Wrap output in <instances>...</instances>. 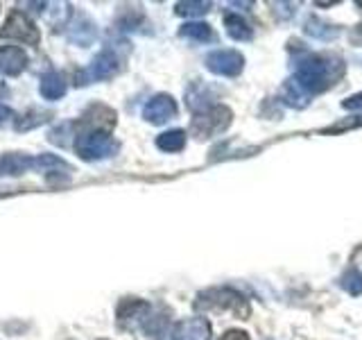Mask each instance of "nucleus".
I'll use <instances>...</instances> for the list:
<instances>
[{
  "label": "nucleus",
  "mask_w": 362,
  "mask_h": 340,
  "mask_svg": "<svg viewBox=\"0 0 362 340\" xmlns=\"http://www.w3.org/2000/svg\"><path fill=\"white\" fill-rule=\"evenodd\" d=\"M294 64L297 66H294L292 82L310 98L315 94H322V91L331 89L335 84V79H339L344 73L342 60H333V57H324V55L303 52Z\"/></svg>",
  "instance_id": "1"
},
{
  "label": "nucleus",
  "mask_w": 362,
  "mask_h": 340,
  "mask_svg": "<svg viewBox=\"0 0 362 340\" xmlns=\"http://www.w3.org/2000/svg\"><path fill=\"white\" fill-rule=\"evenodd\" d=\"M197 309H213L222 313H233L235 317H249V302L233 288H211L197 295Z\"/></svg>",
  "instance_id": "2"
},
{
  "label": "nucleus",
  "mask_w": 362,
  "mask_h": 340,
  "mask_svg": "<svg viewBox=\"0 0 362 340\" xmlns=\"http://www.w3.org/2000/svg\"><path fill=\"white\" fill-rule=\"evenodd\" d=\"M75 152L84 162H100L118 152V143L107 130H86L75 139Z\"/></svg>",
  "instance_id": "3"
},
{
  "label": "nucleus",
  "mask_w": 362,
  "mask_h": 340,
  "mask_svg": "<svg viewBox=\"0 0 362 340\" xmlns=\"http://www.w3.org/2000/svg\"><path fill=\"white\" fill-rule=\"evenodd\" d=\"M231 125V109L224 105H211L202 109L190 125L192 136L197 139H213Z\"/></svg>",
  "instance_id": "4"
},
{
  "label": "nucleus",
  "mask_w": 362,
  "mask_h": 340,
  "mask_svg": "<svg viewBox=\"0 0 362 340\" xmlns=\"http://www.w3.org/2000/svg\"><path fill=\"white\" fill-rule=\"evenodd\" d=\"M0 39H14L21 43H28V45H37L41 37H39L37 26L30 21V16L14 9L7 16V21L3 23V28H0Z\"/></svg>",
  "instance_id": "5"
},
{
  "label": "nucleus",
  "mask_w": 362,
  "mask_h": 340,
  "mask_svg": "<svg viewBox=\"0 0 362 340\" xmlns=\"http://www.w3.org/2000/svg\"><path fill=\"white\" fill-rule=\"evenodd\" d=\"M150 315H152V306L139 300V298H124L118 304V324L124 329H136V327H143L150 322Z\"/></svg>",
  "instance_id": "6"
},
{
  "label": "nucleus",
  "mask_w": 362,
  "mask_h": 340,
  "mask_svg": "<svg viewBox=\"0 0 362 340\" xmlns=\"http://www.w3.org/2000/svg\"><path fill=\"white\" fill-rule=\"evenodd\" d=\"M245 66V57L238 50H215L206 57V68L215 75L235 77Z\"/></svg>",
  "instance_id": "7"
},
{
  "label": "nucleus",
  "mask_w": 362,
  "mask_h": 340,
  "mask_svg": "<svg viewBox=\"0 0 362 340\" xmlns=\"http://www.w3.org/2000/svg\"><path fill=\"white\" fill-rule=\"evenodd\" d=\"M175 116H177V102L173 100V96H168V94L154 96L143 107V118L152 125H163L168 120H173Z\"/></svg>",
  "instance_id": "8"
},
{
  "label": "nucleus",
  "mask_w": 362,
  "mask_h": 340,
  "mask_svg": "<svg viewBox=\"0 0 362 340\" xmlns=\"http://www.w3.org/2000/svg\"><path fill=\"white\" fill-rule=\"evenodd\" d=\"M173 340H211V322L206 317L181 320L173 329Z\"/></svg>",
  "instance_id": "9"
},
{
  "label": "nucleus",
  "mask_w": 362,
  "mask_h": 340,
  "mask_svg": "<svg viewBox=\"0 0 362 340\" xmlns=\"http://www.w3.org/2000/svg\"><path fill=\"white\" fill-rule=\"evenodd\" d=\"M28 68V55L18 45H5L0 48V73L16 77Z\"/></svg>",
  "instance_id": "10"
},
{
  "label": "nucleus",
  "mask_w": 362,
  "mask_h": 340,
  "mask_svg": "<svg viewBox=\"0 0 362 340\" xmlns=\"http://www.w3.org/2000/svg\"><path fill=\"white\" fill-rule=\"evenodd\" d=\"M120 71V60L113 50H102L88 68V79H111Z\"/></svg>",
  "instance_id": "11"
},
{
  "label": "nucleus",
  "mask_w": 362,
  "mask_h": 340,
  "mask_svg": "<svg viewBox=\"0 0 362 340\" xmlns=\"http://www.w3.org/2000/svg\"><path fill=\"white\" fill-rule=\"evenodd\" d=\"M34 168V157L23 152H5L0 157V177H16Z\"/></svg>",
  "instance_id": "12"
},
{
  "label": "nucleus",
  "mask_w": 362,
  "mask_h": 340,
  "mask_svg": "<svg viewBox=\"0 0 362 340\" xmlns=\"http://www.w3.org/2000/svg\"><path fill=\"white\" fill-rule=\"evenodd\" d=\"M39 91L45 100H59L66 96V79L62 77V73L50 71V73L41 75Z\"/></svg>",
  "instance_id": "13"
},
{
  "label": "nucleus",
  "mask_w": 362,
  "mask_h": 340,
  "mask_svg": "<svg viewBox=\"0 0 362 340\" xmlns=\"http://www.w3.org/2000/svg\"><path fill=\"white\" fill-rule=\"evenodd\" d=\"M224 28H226V34H229L231 39L235 41H249L254 37L252 28H249V23L245 18H240V14H226L224 16Z\"/></svg>",
  "instance_id": "14"
},
{
  "label": "nucleus",
  "mask_w": 362,
  "mask_h": 340,
  "mask_svg": "<svg viewBox=\"0 0 362 340\" xmlns=\"http://www.w3.org/2000/svg\"><path fill=\"white\" fill-rule=\"evenodd\" d=\"M52 118V111L48 109H30L28 113H23V116L16 120L14 130L16 132H28V130H34V128H41L43 123H48Z\"/></svg>",
  "instance_id": "15"
},
{
  "label": "nucleus",
  "mask_w": 362,
  "mask_h": 340,
  "mask_svg": "<svg viewBox=\"0 0 362 340\" xmlns=\"http://www.w3.org/2000/svg\"><path fill=\"white\" fill-rule=\"evenodd\" d=\"M156 147L163 152H181L186 147V132L184 130H170L163 132L156 139Z\"/></svg>",
  "instance_id": "16"
},
{
  "label": "nucleus",
  "mask_w": 362,
  "mask_h": 340,
  "mask_svg": "<svg viewBox=\"0 0 362 340\" xmlns=\"http://www.w3.org/2000/svg\"><path fill=\"white\" fill-rule=\"evenodd\" d=\"M179 34L184 39L197 41V43L213 41V30H211V26H206V23H199V21H192V23H186V26H181Z\"/></svg>",
  "instance_id": "17"
},
{
  "label": "nucleus",
  "mask_w": 362,
  "mask_h": 340,
  "mask_svg": "<svg viewBox=\"0 0 362 340\" xmlns=\"http://www.w3.org/2000/svg\"><path fill=\"white\" fill-rule=\"evenodd\" d=\"M34 168L43 170V173H57V170L71 173V166H68L62 157H54V154H39V157H34Z\"/></svg>",
  "instance_id": "18"
},
{
  "label": "nucleus",
  "mask_w": 362,
  "mask_h": 340,
  "mask_svg": "<svg viewBox=\"0 0 362 340\" xmlns=\"http://www.w3.org/2000/svg\"><path fill=\"white\" fill-rule=\"evenodd\" d=\"M305 32H308L310 37L322 39V41H331L337 37V28L328 26V23H322L320 18H308V23H305Z\"/></svg>",
  "instance_id": "19"
},
{
  "label": "nucleus",
  "mask_w": 362,
  "mask_h": 340,
  "mask_svg": "<svg viewBox=\"0 0 362 340\" xmlns=\"http://www.w3.org/2000/svg\"><path fill=\"white\" fill-rule=\"evenodd\" d=\"M339 283H342V288L349 295H362V272L360 270L349 268L342 275V279H339Z\"/></svg>",
  "instance_id": "20"
},
{
  "label": "nucleus",
  "mask_w": 362,
  "mask_h": 340,
  "mask_svg": "<svg viewBox=\"0 0 362 340\" xmlns=\"http://www.w3.org/2000/svg\"><path fill=\"white\" fill-rule=\"evenodd\" d=\"M211 9V3H177L179 16H204Z\"/></svg>",
  "instance_id": "21"
},
{
  "label": "nucleus",
  "mask_w": 362,
  "mask_h": 340,
  "mask_svg": "<svg viewBox=\"0 0 362 340\" xmlns=\"http://www.w3.org/2000/svg\"><path fill=\"white\" fill-rule=\"evenodd\" d=\"M342 107L349 109V111H358L362 109V94H356V96H351L342 102Z\"/></svg>",
  "instance_id": "22"
},
{
  "label": "nucleus",
  "mask_w": 362,
  "mask_h": 340,
  "mask_svg": "<svg viewBox=\"0 0 362 340\" xmlns=\"http://www.w3.org/2000/svg\"><path fill=\"white\" fill-rule=\"evenodd\" d=\"M11 118H14V111H11L9 107H5V105H0V128H5Z\"/></svg>",
  "instance_id": "23"
},
{
  "label": "nucleus",
  "mask_w": 362,
  "mask_h": 340,
  "mask_svg": "<svg viewBox=\"0 0 362 340\" xmlns=\"http://www.w3.org/2000/svg\"><path fill=\"white\" fill-rule=\"evenodd\" d=\"M220 340H249V336L245 332H238V329H231V332H226Z\"/></svg>",
  "instance_id": "24"
}]
</instances>
